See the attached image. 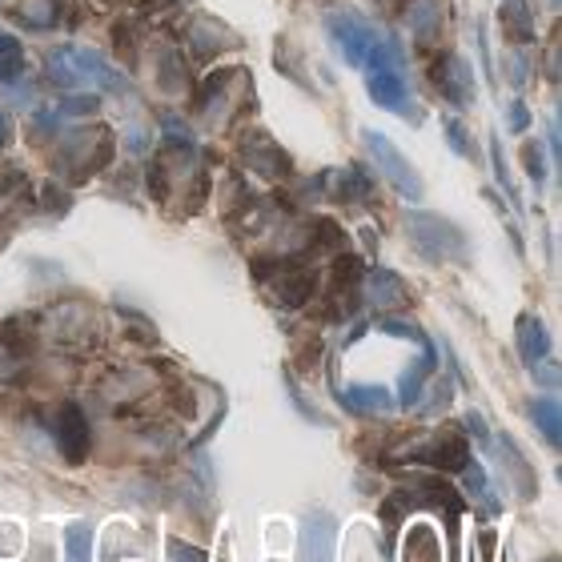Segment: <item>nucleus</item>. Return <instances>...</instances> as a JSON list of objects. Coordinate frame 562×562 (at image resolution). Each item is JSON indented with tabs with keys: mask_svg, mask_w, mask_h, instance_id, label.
<instances>
[{
	"mask_svg": "<svg viewBox=\"0 0 562 562\" xmlns=\"http://www.w3.org/2000/svg\"><path fill=\"white\" fill-rule=\"evenodd\" d=\"M410 237L414 245L430 257V261H446V257H462L466 253V237L454 221L434 217V213H414L410 217Z\"/></svg>",
	"mask_w": 562,
	"mask_h": 562,
	"instance_id": "obj_1",
	"label": "nucleus"
},
{
	"mask_svg": "<svg viewBox=\"0 0 562 562\" xmlns=\"http://www.w3.org/2000/svg\"><path fill=\"white\" fill-rule=\"evenodd\" d=\"M362 141H366V149L374 153V161H378V169L398 185V193H406V197H422V177L402 161V153L382 137V133H362Z\"/></svg>",
	"mask_w": 562,
	"mask_h": 562,
	"instance_id": "obj_2",
	"label": "nucleus"
},
{
	"mask_svg": "<svg viewBox=\"0 0 562 562\" xmlns=\"http://www.w3.org/2000/svg\"><path fill=\"white\" fill-rule=\"evenodd\" d=\"M326 25H330V33H334V41L342 45V53H346L350 65H362V57L378 45V37H374L350 9H334V13L326 17Z\"/></svg>",
	"mask_w": 562,
	"mask_h": 562,
	"instance_id": "obj_3",
	"label": "nucleus"
},
{
	"mask_svg": "<svg viewBox=\"0 0 562 562\" xmlns=\"http://www.w3.org/2000/svg\"><path fill=\"white\" fill-rule=\"evenodd\" d=\"M57 442H61V454L69 458V462H85V454H89V422H85V414H81V406H61V414H57Z\"/></svg>",
	"mask_w": 562,
	"mask_h": 562,
	"instance_id": "obj_4",
	"label": "nucleus"
},
{
	"mask_svg": "<svg viewBox=\"0 0 562 562\" xmlns=\"http://www.w3.org/2000/svg\"><path fill=\"white\" fill-rule=\"evenodd\" d=\"M334 538H338V522L330 514H310L306 518V562H334Z\"/></svg>",
	"mask_w": 562,
	"mask_h": 562,
	"instance_id": "obj_5",
	"label": "nucleus"
},
{
	"mask_svg": "<svg viewBox=\"0 0 562 562\" xmlns=\"http://www.w3.org/2000/svg\"><path fill=\"white\" fill-rule=\"evenodd\" d=\"M466 458H470V450H466V442H462L458 434L434 438V442H426L422 450H414V462H430V466H442V470H462Z\"/></svg>",
	"mask_w": 562,
	"mask_h": 562,
	"instance_id": "obj_6",
	"label": "nucleus"
},
{
	"mask_svg": "<svg viewBox=\"0 0 562 562\" xmlns=\"http://www.w3.org/2000/svg\"><path fill=\"white\" fill-rule=\"evenodd\" d=\"M518 350H522V358L530 362V366H538L542 358H546V350H550V338H546V330H542V322L538 318H518Z\"/></svg>",
	"mask_w": 562,
	"mask_h": 562,
	"instance_id": "obj_7",
	"label": "nucleus"
},
{
	"mask_svg": "<svg viewBox=\"0 0 562 562\" xmlns=\"http://www.w3.org/2000/svg\"><path fill=\"white\" fill-rule=\"evenodd\" d=\"M370 302H378L382 310H386V306L406 302V286H402V277H398V273H390V269H378V273L370 277Z\"/></svg>",
	"mask_w": 562,
	"mask_h": 562,
	"instance_id": "obj_8",
	"label": "nucleus"
},
{
	"mask_svg": "<svg viewBox=\"0 0 562 562\" xmlns=\"http://www.w3.org/2000/svg\"><path fill=\"white\" fill-rule=\"evenodd\" d=\"M342 402H350V406H354V410H362V414L390 410V394H386L382 386H350V390L342 394Z\"/></svg>",
	"mask_w": 562,
	"mask_h": 562,
	"instance_id": "obj_9",
	"label": "nucleus"
},
{
	"mask_svg": "<svg viewBox=\"0 0 562 562\" xmlns=\"http://www.w3.org/2000/svg\"><path fill=\"white\" fill-rule=\"evenodd\" d=\"M406 562H442L438 558V538L430 526H414L406 538Z\"/></svg>",
	"mask_w": 562,
	"mask_h": 562,
	"instance_id": "obj_10",
	"label": "nucleus"
},
{
	"mask_svg": "<svg viewBox=\"0 0 562 562\" xmlns=\"http://www.w3.org/2000/svg\"><path fill=\"white\" fill-rule=\"evenodd\" d=\"M502 462L510 466V474L518 478V498H534V474H530V466H526V458L518 454V446L510 442V438H502Z\"/></svg>",
	"mask_w": 562,
	"mask_h": 562,
	"instance_id": "obj_11",
	"label": "nucleus"
},
{
	"mask_svg": "<svg viewBox=\"0 0 562 562\" xmlns=\"http://www.w3.org/2000/svg\"><path fill=\"white\" fill-rule=\"evenodd\" d=\"M65 546H69V562H89L93 554V530H89V522H73L69 530H65Z\"/></svg>",
	"mask_w": 562,
	"mask_h": 562,
	"instance_id": "obj_12",
	"label": "nucleus"
},
{
	"mask_svg": "<svg viewBox=\"0 0 562 562\" xmlns=\"http://www.w3.org/2000/svg\"><path fill=\"white\" fill-rule=\"evenodd\" d=\"M530 414H534V422L542 426L546 442L558 446V402H554V398H538V402L530 406Z\"/></svg>",
	"mask_w": 562,
	"mask_h": 562,
	"instance_id": "obj_13",
	"label": "nucleus"
},
{
	"mask_svg": "<svg viewBox=\"0 0 562 562\" xmlns=\"http://www.w3.org/2000/svg\"><path fill=\"white\" fill-rule=\"evenodd\" d=\"M430 370H434V358H430V354H426L414 370H406V378H402V402H406V406L418 402V394H422V378H426Z\"/></svg>",
	"mask_w": 562,
	"mask_h": 562,
	"instance_id": "obj_14",
	"label": "nucleus"
},
{
	"mask_svg": "<svg viewBox=\"0 0 562 562\" xmlns=\"http://www.w3.org/2000/svg\"><path fill=\"white\" fill-rule=\"evenodd\" d=\"M446 137H450V145H454L458 153H466V157H474V145H470V137H466V129H462V121H446Z\"/></svg>",
	"mask_w": 562,
	"mask_h": 562,
	"instance_id": "obj_15",
	"label": "nucleus"
},
{
	"mask_svg": "<svg viewBox=\"0 0 562 562\" xmlns=\"http://www.w3.org/2000/svg\"><path fill=\"white\" fill-rule=\"evenodd\" d=\"M526 169H530V177H534V181H542V149H538L534 141L526 145Z\"/></svg>",
	"mask_w": 562,
	"mask_h": 562,
	"instance_id": "obj_16",
	"label": "nucleus"
},
{
	"mask_svg": "<svg viewBox=\"0 0 562 562\" xmlns=\"http://www.w3.org/2000/svg\"><path fill=\"white\" fill-rule=\"evenodd\" d=\"M169 550H173V558H177V562H205V554H201V550H193V546L169 542Z\"/></svg>",
	"mask_w": 562,
	"mask_h": 562,
	"instance_id": "obj_17",
	"label": "nucleus"
},
{
	"mask_svg": "<svg viewBox=\"0 0 562 562\" xmlns=\"http://www.w3.org/2000/svg\"><path fill=\"white\" fill-rule=\"evenodd\" d=\"M510 121H514V125H510L514 133H522V129H526V109H522V101H514V105H510Z\"/></svg>",
	"mask_w": 562,
	"mask_h": 562,
	"instance_id": "obj_18",
	"label": "nucleus"
},
{
	"mask_svg": "<svg viewBox=\"0 0 562 562\" xmlns=\"http://www.w3.org/2000/svg\"><path fill=\"white\" fill-rule=\"evenodd\" d=\"M550 5H558V0H550Z\"/></svg>",
	"mask_w": 562,
	"mask_h": 562,
	"instance_id": "obj_19",
	"label": "nucleus"
}]
</instances>
